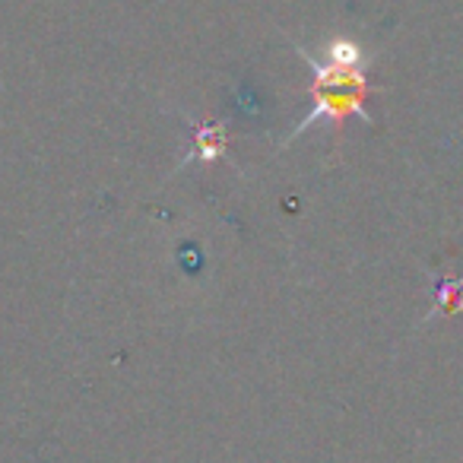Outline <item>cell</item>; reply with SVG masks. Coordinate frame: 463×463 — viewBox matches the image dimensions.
I'll return each mask as SVG.
<instances>
[{"label": "cell", "mask_w": 463, "mask_h": 463, "mask_svg": "<svg viewBox=\"0 0 463 463\" xmlns=\"http://www.w3.org/2000/svg\"><path fill=\"white\" fill-rule=\"evenodd\" d=\"M324 61H330V64H336V67H346V71H365L368 67V58L362 54V48L355 45L353 39L327 42V48H324Z\"/></svg>", "instance_id": "obj_2"}, {"label": "cell", "mask_w": 463, "mask_h": 463, "mask_svg": "<svg viewBox=\"0 0 463 463\" xmlns=\"http://www.w3.org/2000/svg\"><path fill=\"white\" fill-rule=\"evenodd\" d=\"M194 149H197L194 156L206 162L219 159L225 153V130L219 124H200L197 134H194Z\"/></svg>", "instance_id": "obj_3"}, {"label": "cell", "mask_w": 463, "mask_h": 463, "mask_svg": "<svg viewBox=\"0 0 463 463\" xmlns=\"http://www.w3.org/2000/svg\"><path fill=\"white\" fill-rule=\"evenodd\" d=\"M302 58L308 61V67L315 71V86H311V96H315V109L305 115V121L298 124V130L311 128L321 118L330 121H343L346 115L359 111L362 118H368L362 111V99H365V71H346V67H336L330 61H315L302 52Z\"/></svg>", "instance_id": "obj_1"}]
</instances>
